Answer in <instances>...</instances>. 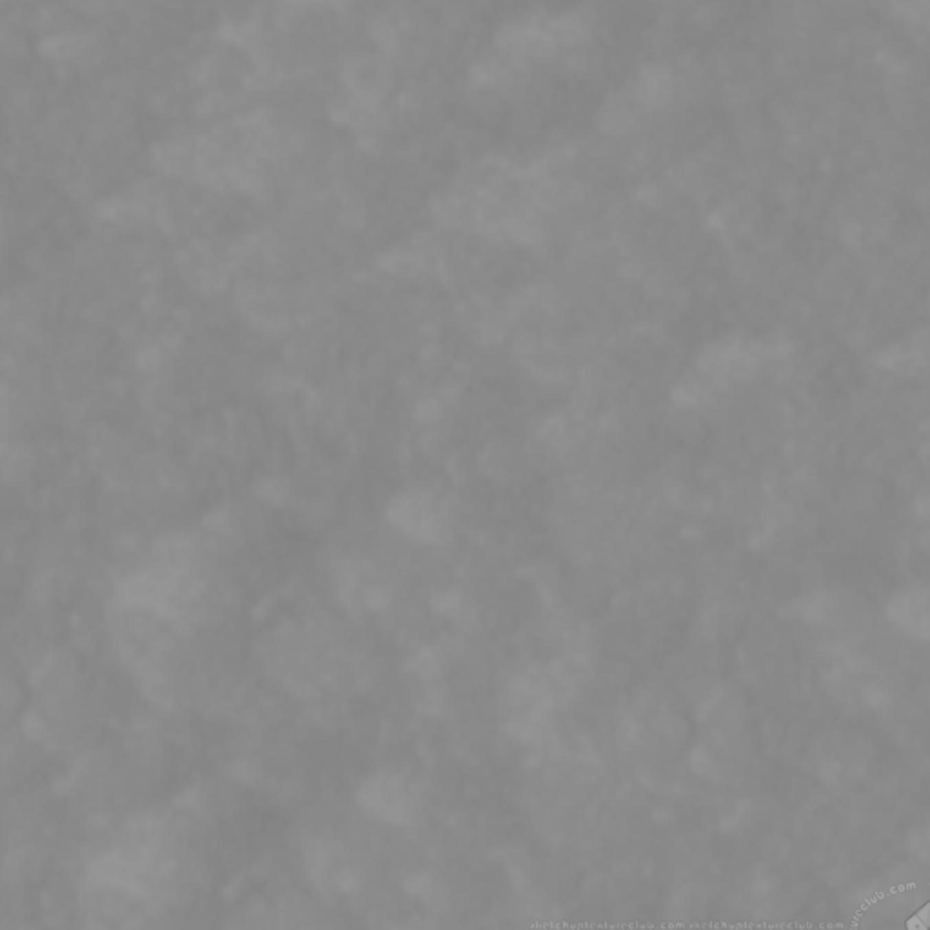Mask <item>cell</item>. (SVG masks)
Instances as JSON below:
<instances>
[{"label": "cell", "mask_w": 930, "mask_h": 930, "mask_svg": "<svg viewBox=\"0 0 930 930\" xmlns=\"http://www.w3.org/2000/svg\"><path fill=\"white\" fill-rule=\"evenodd\" d=\"M929 930H930V929H929Z\"/></svg>", "instance_id": "1"}]
</instances>
